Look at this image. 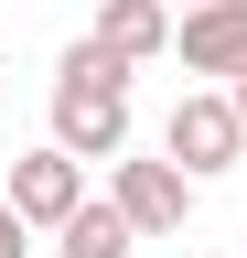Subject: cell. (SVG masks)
I'll return each instance as SVG.
<instances>
[{
	"label": "cell",
	"mask_w": 247,
	"mask_h": 258,
	"mask_svg": "<svg viewBox=\"0 0 247 258\" xmlns=\"http://www.w3.org/2000/svg\"><path fill=\"white\" fill-rule=\"evenodd\" d=\"M161 151H172L194 183L236 172V151H247V118H236V97H226V86H194V97H183V108L161 118Z\"/></svg>",
	"instance_id": "6da1fadb"
},
{
	"label": "cell",
	"mask_w": 247,
	"mask_h": 258,
	"mask_svg": "<svg viewBox=\"0 0 247 258\" xmlns=\"http://www.w3.org/2000/svg\"><path fill=\"white\" fill-rule=\"evenodd\" d=\"M54 140H65L75 161H118V151H129V86L54 76Z\"/></svg>",
	"instance_id": "7a4b0ae2"
},
{
	"label": "cell",
	"mask_w": 247,
	"mask_h": 258,
	"mask_svg": "<svg viewBox=\"0 0 247 258\" xmlns=\"http://www.w3.org/2000/svg\"><path fill=\"white\" fill-rule=\"evenodd\" d=\"M108 194L129 205V226L140 237H183V215H194V172L161 151V161H140V151H118L108 161Z\"/></svg>",
	"instance_id": "3957f363"
},
{
	"label": "cell",
	"mask_w": 247,
	"mask_h": 258,
	"mask_svg": "<svg viewBox=\"0 0 247 258\" xmlns=\"http://www.w3.org/2000/svg\"><path fill=\"white\" fill-rule=\"evenodd\" d=\"M172 54H183V76H247V0H194V11L172 22Z\"/></svg>",
	"instance_id": "277c9868"
},
{
	"label": "cell",
	"mask_w": 247,
	"mask_h": 258,
	"mask_svg": "<svg viewBox=\"0 0 247 258\" xmlns=\"http://www.w3.org/2000/svg\"><path fill=\"white\" fill-rule=\"evenodd\" d=\"M11 205H22V215H33L43 237H54V226H65V215L86 205V161H75L65 140H43V151H22V161H11Z\"/></svg>",
	"instance_id": "5b68a950"
},
{
	"label": "cell",
	"mask_w": 247,
	"mask_h": 258,
	"mask_svg": "<svg viewBox=\"0 0 247 258\" xmlns=\"http://www.w3.org/2000/svg\"><path fill=\"white\" fill-rule=\"evenodd\" d=\"M129 247H140V226H129L118 194H86V205L54 226V258H129Z\"/></svg>",
	"instance_id": "8992f818"
},
{
	"label": "cell",
	"mask_w": 247,
	"mask_h": 258,
	"mask_svg": "<svg viewBox=\"0 0 247 258\" xmlns=\"http://www.w3.org/2000/svg\"><path fill=\"white\" fill-rule=\"evenodd\" d=\"M172 0H108V11H97V32H108V43L118 54H129V64H150V54H172Z\"/></svg>",
	"instance_id": "52a82bcc"
},
{
	"label": "cell",
	"mask_w": 247,
	"mask_h": 258,
	"mask_svg": "<svg viewBox=\"0 0 247 258\" xmlns=\"http://www.w3.org/2000/svg\"><path fill=\"white\" fill-rule=\"evenodd\" d=\"M226 97H236V118H247V76H226Z\"/></svg>",
	"instance_id": "ba28073f"
},
{
	"label": "cell",
	"mask_w": 247,
	"mask_h": 258,
	"mask_svg": "<svg viewBox=\"0 0 247 258\" xmlns=\"http://www.w3.org/2000/svg\"><path fill=\"white\" fill-rule=\"evenodd\" d=\"M172 11H194V0H172Z\"/></svg>",
	"instance_id": "9c48e42d"
}]
</instances>
